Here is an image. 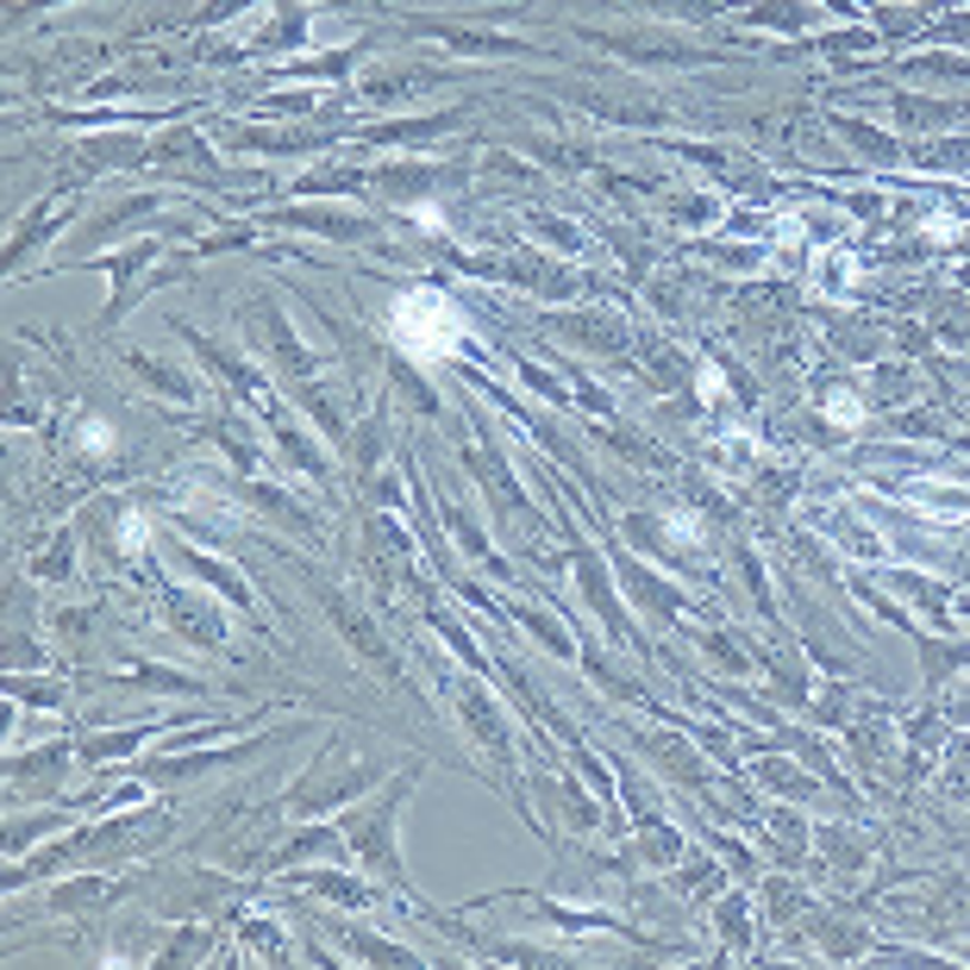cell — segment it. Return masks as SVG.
<instances>
[{
	"label": "cell",
	"instance_id": "1",
	"mask_svg": "<svg viewBox=\"0 0 970 970\" xmlns=\"http://www.w3.org/2000/svg\"><path fill=\"white\" fill-rule=\"evenodd\" d=\"M464 313L451 308L439 289H413L401 294L395 308H388V338L408 351L413 364H439V357H451V351L464 345Z\"/></svg>",
	"mask_w": 970,
	"mask_h": 970
},
{
	"label": "cell",
	"instance_id": "2",
	"mask_svg": "<svg viewBox=\"0 0 970 970\" xmlns=\"http://www.w3.org/2000/svg\"><path fill=\"white\" fill-rule=\"evenodd\" d=\"M820 413H827L833 427H858V420H864V408H858V395H852V388H833V395L820 401Z\"/></svg>",
	"mask_w": 970,
	"mask_h": 970
},
{
	"label": "cell",
	"instance_id": "3",
	"mask_svg": "<svg viewBox=\"0 0 970 970\" xmlns=\"http://www.w3.org/2000/svg\"><path fill=\"white\" fill-rule=\"evenodd\" d=\"M82 445H88V451H95V457H100V451L114 445V432L100 427V420H88V427H82Z\"/></svg>",
	"mask_w": 970,
	"mask_h": 970
},
{
	"label": "cell",
	"instance_id": "4",
	"mask_svg": "<svg viewBox=\"0 0 970 970\" xmlns=\"http://www.w3.org/2000/svg\"><path fill=\"white\" fill-rule=\"evenodd\" d=\"M413 219H420L427 233H439V226H445V214H439V207H413Z\"/></svg>",
	"mask_w": 970,
	"mask_h": 970
}]
</instances>
